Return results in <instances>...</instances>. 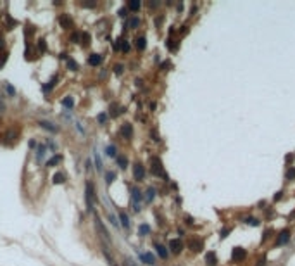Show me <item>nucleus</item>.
<instances>
[{
    "label": "nucleus",
    "mask_w": 295,
    "mask_h": 266,
    "mask_svg": "<svg viewBox=\"0 0 295 266\" xmlns=\"http://www.w3.org/2000/svg\"><path fill=\"white\" fill-rule=\"evenodd\" d=\"M85 201H86V209L92 211L95 206V188L92 181H86L85 185Z\"/></svg>",
    "instance_id": "1"
},
{
    "label": "nucleus",
    "mask_w": 295,
    "mask_h": 266,
    "mask_svg": "<svg viewBox=\"0 0 295 266\" xmlns=\"http://www.w3.org/2000/svg\"><path fill=\"white\" fill-rule=\"evenodd\" d=\"M140 201H142V192L138 190L136 187L131 188V202H133V209L135 211H140Z\"/></svg>",
    "instance_id": "2"
},
{
    "label": "nucleus",
    "mask_w": 295,
    "mask_h": 266,
    "mask_svg": "<svg viewBox=\"0 0 295 266\" xmlns=\"http://www.w3.org/2000/svg\"><path fill=\"white\" fill-rule=\"evenodd\" d=\"M152 173L155 176H166L164 169H162V162L159 157H152Z\"/></svg>",
    "instance_id": "3"
},
{
    "label": "nucleus",
    "mask_w": 295,
    "mask_h": 266,
    "mask_svg": "<svg viewBox=\"0 0 295 266\" xmlns=\"http://www.w3.org/2000/svg\"><path fill=\"white\" fill-rule=\"evenodd\" d=\"M95 226H97V230H98V233H100V237L104 240H111V235H109V232H107V228L104 226V223H102V220L100 218H95Z\"/></svg>",
    "instance_id": "4"
},
{
    "label": "nucleus",
    "mask_w": 295,
    "mask_h": 266,
    "mask_svg": "<svg viewBox=\"0 0 295 266\" xmlns=\"http://www.w3.org/2000/svg\"><path fill=\"white\" fill-rule=\"evenodd\" d=\"M133 176H135V180H138V181L145 178V168H143V164L135 162V166H133Z\"/></svg>",
    "instance_id": "5"
},
{
    "label": "nucleus",
    "mask_w": 295,
    "mask_h": 266,
    "mask_svg": "<svg viewBox=\"0 0 295 266\" xmlns=\"http://www.w3.org/2000/svg\"><path fill=\"white\" fill-rule=\"evenodd\" d=\"M169 249H171L173 254H179V252L183 251V242L179 239H173L171 242H169Z\"/></svg>",
    "instance_id": "6"
},
{
    "label": "nucleus",
    "mask_w": 295,
    "mask_h": 266,
    "mask_svg": "<svg viewBox=\"0 0 295 266\" xmlns=\"http://www.w3.org/2000/svg\"><path fill=\"white\" fill-rule=\"evenodd\" d=\"M121 135L126 140H131L133 138V126H131L130 123H124L123 126H121Z\"/></svg>",
    "instance_id": "7"
},
{
    "label": "nucleus",
    "mask_w": 295,
    "mask_h": 266,
    "mask_svg": "<svg viewBox=\"0 0 295 266\" xmlns=\"http://www.w3.org/2000/svg\"><path fill=\"white\" fill-rule=\"evenodd\" d=\"M245 256H247L245 249L235 247V249H233V254H231V259H233V261H242V259H245Z\"/></svg>",
    "instance_id": "8"
},
{
    "label": "nucleus",
    "mask_w": 295,
    "mask_h": 266,
    "mask_svg": "<svg viewBox=\"0 0 295 266\" xmlns=\"http://www.w3.org/2000/svg\"><path fill=\"white\" fill-rule=\"evenodd\" d=\"M59 24L62 28H66V30H69V28L73 26V21H71V17H69L67 14H60L59 16Z\"/></svg>",
    "instance_id": "9"
},
{
    "label": "nucleus",
    "mask_w": 295,
    "mask_h": 266,
    "mask_svg": "<svg viewBox=\"0 0 295 266\" xmlns=\"http://www.w3.org/2000/svg\"><path fill=\"white\" fill-rule=\"evenodd\" d=\"M288 240H290V232H288V230H283V232L280 233V237H278V240H276V245H281V244H287Z\"/></svg>",
    "instance_id": "10"
},
{
    "label": "nucleus",
    "mask_w": 295,
    "mask_h": 266,
    "mask_svg": "<svg viewBox=\"0 0 295 266\" xmlns=\"http://www.w3.org/2000/svg\"><path fill=\"white\" fill-rule=\"evenodd\" d=\"M100 62H102V56H100V54H92V56L88 57V64H90V66H93V68H95V66H98Z\"/></svg>",
    "instance_id": "11"
},
{
    "label": "nucleus",
    "mask_w": 295,
    "mask_h": 266,
    "mask_svg": "<svg viewBox=\"0 0 295 266\" xmlns=\"http://www.w3.org/2000/svg\"><path fill=\"white\" fill-rule=\"evenodd\" d=\"M140 259L143 261V264H154L155 263V258H154L150 252H145V254H140Z\"/></svg>",
    "instance_id": "12"
},
{
    "label": "nucleus",
    "mask_w": 295,
    "mask_h": 266,
    "mask_svg": "<svg viewBox=\"0 0 295 266\" xmlns=\"http://www.w3.org/2000/svg\"><path fill=\"white\" fill-rule=\"evenodd\" d=\"M188 247H190L193 252H198V251H202V242H200V240H197V239L190 240V242H188Z\"/></svg>",
    "instance_id": "13"
},
{
    "label": "nucleus",
    "mask_w": 295,
    "mask_h": 266,
    "mask_svg": "<svg viewBox=\"0 0 295 266\" xmlns=\"http://www.w3.org/2000/svg\"><path fill=\"white\" fill-rule=\"evenodd\" d=\"M135 47L138 50H145V47H147V40H145V36H138L136 40H135Z\"/></svg>",
    "instance_id": "14"
},
{
    "label": "nucleus",
    "mask_w": 295,
    "mask_h": 266,
    "mask_svg": "<svg viewBox=\"0 0 295 266\" xmlns=\"http://www.w3.org/2000/svg\"><path fill=\"white\" fill-rule=\"evenodd\" d=\"M105 156H107V157H117L116 145H107V147H105Z\"/></svg>",
    "instance_id": "15"
},
{
    "label": "nucleus",
    "mask_w": 295,
    "mask_h": 266,
    "mask_svg": "<svg viewBox=\"0 0 295 266\" xmlns=\"http://www.w3.org/2000/svg\"><path fill=\"white\" fill-rule=\"evenodd\" d=\"M206 263H207V266H214L217 263L216 254H214V252H207L206 254Z\"/></svg>",
    "instance_id": "16"
},
{
    "label": "nucleus",
    "mask_w": 295,
    "mask_h": 266,
    "mask_svg": "<svg viewBox=\"0 0 295 266\" xmlns=\"http://www.w3.org/2000/svg\"><path fill=\"white\" fill-rule=\"evenodd\" d=\"M38 124H40L41 128H45L47 131H52V133H55V131H57V126H54L52 123H49V121H40Z\"/></svg>",
    "instance_id": "17"
},
{
    "label": "nucleus",
    "mask_w": 295,
    "mask_h": 266,
    "mask_svg": "<svg viewBox=\"0 0 295 266\" xmlns=\"http://www.w3.org/2000/svg\"><path fill=\"white\" fill-rule=\"evenodd\" d=\"M155 251H157V254H159V258H162V259L168 258V251H166L164 245H161V244H155Z\"/></svg>",
    "instance_id": "18"
},
{
    "label": "nucleus",
    "mask_w": 295,
    "mask_h": 266,
    "mask_svg": "<svg viewBox=\"0 0 295 266\" xmlns=\"http://www.w3.org/2000/svg\"><path fill=\"white\" fill-rule=\"evenodd\" d=\"M119 220H121V225H123L124 228H130V218H128V214L124 213V211L119 213Z\"/></svg>",
    "instance_id": "19"
},
{
    "label": "nucleus",
    "mask_w": 295,
    "mask_h": 266,
    "mask_svg": "<svg viewBox=\"0 0 295 266\" xmlns=\"http://www.w3.org/2000/svg\"><path fill=\"white\" fill-rule=\"evenodd\" d=\"M138 24H140V19L138 17H131L130 21L126 23V28H128V30H135V28H138Z\"/></svg>",
    "instance_id": "20"
},
{
    "label": "nucleus",
    "mask_w": 295,
    "mask_h": 266,
    "mask_svg": "<svg viewBox=\"0 0 295 266\" xmlns=\"http://www.w3.org/2000/svg\"><path fill=\"white\" fill-rule=\"evenodd\" d=\"M52 181L55 185H60V183H64V181H66V176L62 175V173H55V175L52 176Z\"/></svg>",
    "instance_id": "21"
},
{
    "label": "nucleus",
    "mask_w": 295,
    "mask_h": 266,
    "mask_svg": "<svg viewBox=\"0 0 295 266\" xmlns=\"http://www.w3.org/2000/svg\"><path fill=\"white\" fill-rule=\"evenodd\" d=\"M62 105H64L66 109H73V107H74V99L67 95L66 99H62Z\"/></svg>",
    "instance_id": "22"
},
{
    "label": "nucleus",
    "mask_w": 295,
    "mask_h": 266,
    "mask_svg": "<svg viewBox=\"0 0 295 266\" xmlns=\"http://www.w3.org/2000/svg\"><path fill=\"white\" fill-rule=\"evenodd\" d=\"M140 5H142V4H140L138 0H131L130 4H128V11H133V12H136V11H138V9H140Z\"/></svg>",
    "instance_id": "23"
},
{
    "label": "nucleus",
    "mask_w": 295,
    "mask_h": 266,
    "mask_svg": "<svg viewBox=\"0 0 295 266\" xmlns=\"http://www.w3.org/2000/svg\"><path fill=\"white\" fill-rule=\"evenodd\" d=\"M45 154H47V147H45V145H40V147H38V150H36V157H38V161L45 157Z\"/></svg>",
    "instance_id": "24"
},
{
    "label": "nucleus",
    "mask_w": 295,
    "mask_h": 266,
    "mask_svg": "<svg viewBox=\"0 0 295 266\" xmlns=\"http://www.w3.org/2000/svg\"><path fill=\"white\" fill-rule=\"evenodd\" d=\"M55 83H57V76H54V78L49 81V85H43V92H50V90L54 88V85H55Z\"/></svg>",
    "instance_id": "25"
},
{
    "label": "nucleus",
    "mask_w": 295,
    "mask_h": 266,
    "mask_svg": "<svg viewBox=\"0 0 295 266\" xmlns=\"http://www.w3.org/2000/svg\"><path fill=\"white\" fill-rule=\"evenodd\" d=\"M117 164H119V168L121 169H126V166H128V159L126 157H123V156H117Z\"/></svg>",
    "instance_id": "26"
},
{
    "label": "nucleus",
    "mask_w": 295,
    "mask_h": 266,
    "mask_svg": "<svg viewBox=\"0 0 295 266\" xmlns=\"http://www.w3.org/2000/svg\"><path fill=\"white\" fill-rule=\"evenodd\" d=\"M67 68L71 69V71H78V69H79V66H78V62H76V60L67 59Z\"/></svg>",
    "instance_id": "27"
},
{
    "label": "nucleus",
    "mask_w": 295,
    "mask_h": 266,
    "mask_svg": "<svg viewBox=\"0 0 295 266\" xmlns=\"http://www.w3.org/2000/svg\"><path fill=\"white\" fill-rule=\"evenodd\" d=\"M245 223H247V225H250V226H259V225H261V221H259L257 218H247Z\"/></svg>",
    "instance_id": "28"
},
{
    "label": "nucleus",
    "mask_w": 295,
    "mask_h": 266,
    "mask_svg": "<svg viewBox=\"0 0 295 266\" xmlns=\"http://www.w3.org/2000/svg\"><path fill=\"white\" fill-rule=\"evenodd\" d=\"M38 50H40L41 54H43L45 50H47V41H45L43 38H40V40H38Z\"/></svg>",
    "instance_id": "29"
},
{
    "label": "nucleus",
    "mask_w": 295,
    "mask_h": 266,
    "mask_svg": "<svg viewBox=\"0 0 295 266\" xmlns=\"http://www.w3.org/2000/svg\"><path fill=\"white\" fill-rule=\"evenodd\" d=\"M24 56H26V60H35V59H36V56H35V52L31 49H26Z\"/></svg>",
    "instance_id": "30"
},
{
    "label": "nucleus",
    "mask_w": 295,
    "mask_h": 266,
    "mask_svg": "<svg viewBox=\"0 0 295 266\" xmlns=\"http://www.w3.org/2000/svg\"><path fill=\"white\" fill-rule=\"evenodd\" d=\"M59 161H60V156H54V157L50 159L49 162H47V168H52V166H55Z\"/></svg>",
    "instance_id": "31"
},
{
    "label": "nucleus",
    "mask_w": 295,
    "mask_h": 266,
    "mask_svg": "<svg viewBox=\"0 0 295 266\" xmlns=\"http://www.w3.org/2000/svg\"><path fill=\"white\" fill-rule=\"evenodd\" d=\"M81 43H83L85 47H88V45H90V35L86 33V31L81 35Z\"/></svg>",
    "instance_id": "32"
},
{
    "label": "nucleus",
    "mask_w": 295,
    "mask_h": 266,
    "mask_svg": "<svg viewBox=\"0 0 295 266\" xmlns=\"http://www.w3.org/2000/svg\"><path fill=\"white\" fill-rule=\"evenodd\" d=\"M150 232V226L149 225H145V223H143V225H140V235H147V233Z\"/></svg>",
    "instance_id": "33"
},
{
    "label": "nucleus",
    "mask_w": 295,
    "mask_h": 266,
    "mask_svg": "<svg viewBox=\"0 0 295 266\" xmlns=\"http://www.w3.org/2000/svg\"><path fill=\"white\" fill-rule=\"evenodd\" d=\"M285 178H287V180H293L295 178V168H290L287 171V175H285Z\"/></svg>",
    "instance_id": "34"
},
{
    "label": "nucleus",
    "mask_w": 295,
    "mask_h": 266,
    "mask_svg": "<svg viewBox=\"0 0 295 266\" xmlns=\"http://www.w3.org/2000/svg\"><path fill=\"white\" fill-rule=\"evenodd\" d=\"M154 197H155V190H154V188L150 187L149 190H147V201H149V202H150V201H152Z\"/></svg>",
    "instance_id": "35"
},
{
    "label": "nucleus",
    "mask_w": 295,
    "mask_h": 266,
    "mask_svg": "<svg viewBox=\"0 0 295 266\" xmlns=\"http://www.w3.org/2000/svg\"><path fill=\"white\" fill-rule=\"evenodd\" d=\"M117 16H119V17H128V7H121L119 11H117Z\"/></svg>",
    "instance_id": "36"
},
{
    "label": "nucleus",
    "mask_w": 295,
    "mask_h": 266,
    "mask_svg": "<svg viewBox=\"0 0 295 266\" xmlns=\"http://www.w3.org/2000/svg\"><path fill=\"white\" fill-rule=\"evenodd\" d=\"M123 64H116V66H114V73H116V75L117 76H119V75H123Z\"/></svg>",
    "instance_id": "37"
},
{
    "label": "nucleus",
    "mask_w": 295,
    "mask_h": 266,
    "mask_svg": "<svg viewBox=\"0 0 295 266\" xmlns=\"http://www.w3.org/2000/svg\"><path fill=\"white\" fill-rule=\"evenodd\" d=\"M105 176H107V183H112V181H114V178H116V173H111V171H109Z\"/></svg>",
    "instance_id": "38"
},
{
    "label": "nucleus",
    "mask_w": 295,
    "mask_h": 266,
    "mask_svg": "<svg viewBox=\"0 0 295 266\" xmlns=\"http://www.w3.org/2000/svg\"><path fill=\"white\" fill-rule=\"evenodd\" d=\"M5 88H7V94H9V95H12V97H14V95H16V90H14V88H12L11 85H9V83H5Z\"/></svg>",
    "instance_id": "39"
},
{
    "label": "nucleus",
    "mask_w": 295,
    "mask_h": 266,
    "mask_svg": "<svg viewBox=\"0 0 295 266\" xmlns=\"http://www.w3.org/2000/svg\"><path fill=\"white\" fill-rule=\"evenodd\" d=\"M79 38H81V35H79V33H73L71 35V40L74 41V43H79Z\"/></svg>",
    "instance_id": "40"
},
{
    "label": "nucleus",
    "mask_w": 295,
    "mask_h": 266,
    "mask_svg": "<svg viewBox=\"0 0 295 266\" xmlns=\"http://www.w3.org/2000/svg\"><path fill=\"white\" fill-rule=\"evenodd\" d=\"M97 119H98V123H102V124H104V123H105V119H107V116H105V114L102 113V114H98V118H97Z\"/></svg>",
    "instance_id": "41"
},
{
    "label": "nucleus",
    "mask_w": 295,
    "mask_h": 266,
    "mask_svg": "<svg viewBox=\"0 0 295 266\" xmlns=\"http://www.w3.org/2000/svg\"><path fill=\"white\" fill-rule=\"evenodd\" d=\"M81 7H86V9H92V7H95L97 5V2H90V4H79Z\"/></svg>",
    "instance_id": "42"
},
{
    "label": "nucleus",
    "mask_w": 295,
    "mask_h": 266,
    "mask_svg": "<svg viewBox=\"0 0 295 266\" xmlns=\"http://www.w3.org/2000/svg\"><path fill=\"white\" fill-rule=\"evenodd\" d=\"M95 164H97L98 169H102V161H100V157H98L97 154H95Z\"/></svg>",
    "instance_id": "43"
},
{
    "label": "nucleus",
    "mask_w": 295,
    "mask_h": 266,
    "mask_svg": "<svg viewBox=\"0 0 295 266\" xmlns=\"http://www.w3.org/2000/svg\"><path fill=\"white\" fill-rule=\"evenodd\" d=\"M4 47H5V40H4V36L0 35V50L4 49Z\"/></svg>",
    "instance_id": "44"
},
{
    "label": "nucleus",
    "mask_w": 295,
    "mask_h": 266,
    "mask_svg": "<svg viewBox=\"0 0 295 266\" xmlns=\"http://www.w3.org/2000/svg\"><path fill=\"white\" fill-rule=\"evenodd\" d=\"M4 109H5V105H4V102H2V100H0V114H2V113H4Z\"/></svg>",
    "instance_id": "45"
},
{
    "label": "nucleus",
    "mask_w": 295,
    "mask_h": 266,
    "mask_svg": "<svg viewBox=\"0 0 295 266\" xmlns=\"http://www.w3.org/2000/svg\"><path fill=\"white\" fill-rule=\"evenodd\" d=\"M280 199H281V192H278V194L274 195V201H280Z\"/></svg>",
    "instance_id": "46"
},
{
    "label": "nucleus",
    "mask_w": 295,
    "mask_h": 266,
    "mask_svg": "<svg viewBox=\"0 0 295 266\" xmlns=\"http://www.w3.org/2000/svg\"><path fill=\"white\" fill-rule=\"evenodd\" d=\"M264 263H266V259H264V258H261V261H259V264H257V266H264Z\"/></svg>",
    "instance_id": "47"
}]
</instances>
